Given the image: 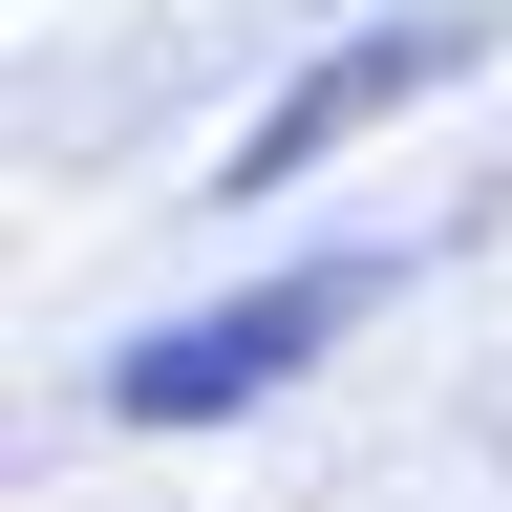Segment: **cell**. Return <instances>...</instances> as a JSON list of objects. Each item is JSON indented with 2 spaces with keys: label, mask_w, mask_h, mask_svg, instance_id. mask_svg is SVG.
Masks as SVG:
<instances>
[{
  "label": "cell",
  "mask_w": 512,
  "mask_h": 512,
  "mask_svg": "<svg viewBox=\"0 0 512 512\" xmlns=\"http://www.w3.org/2000/svg\"><path fill=\"white\" fill-rule=\"evenodd\" d=\"M363 299H384L363 256H320V278H256V299H192V320H150V342L107 363V406H128V427H214V406H278V384H299L320 342H342Z\"/></svg>",
  "instance_id": "obj_1"
},
{
  "label": "cell",
  "mask_w": 512,
  "mask_h": 512,
  "mask_svg": "<svg viewBox=\"0 0 512 512\" xmlns=\"http://www.w3.org/2000/svg\"><path fill=\"white\" fill-rule=\"evenodd\" d=\"M448 64H470V22H384V43H342V64H299V86L256 107V150H235V192H299L320 150H342V128H384L406 86H448Z\"/></svg>",
  "instance_id": "obj_2"
}]
</instances>
